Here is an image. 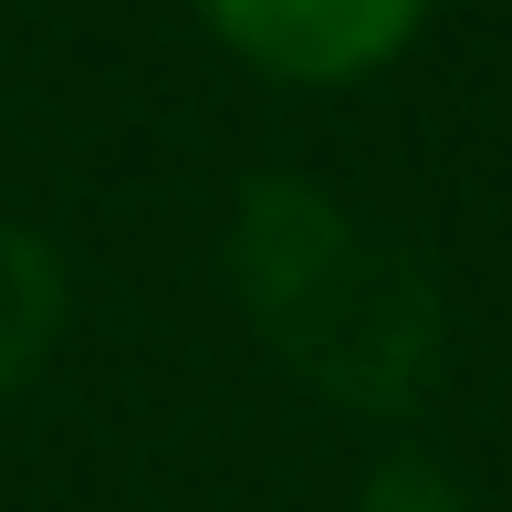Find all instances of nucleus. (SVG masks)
I'll return each instance as SVG.
<instances>
[{
	"mask_svg": "<svg viewBox=\"0 0 512 512\" xmlns=\"http://www.w3.org/2000/svg\"><path fill=\"white\" fill-rule=\"evenodd\" d=\"M199 21L220 32L230 63L304 84V95H335V84H366L408 53L429 0H199Z\"/></svg>",
	"mask_w": 512,
	"mask_h": 512,
	"instance_id": "obj_1",
	"label": "nucleus"
}]
</instances>
